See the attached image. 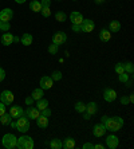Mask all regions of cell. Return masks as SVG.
<instances>
[{
    "label": "cell",
    "instance_id": "44dd1931",
    "mask_svg": "<svg viewBox=\"0 0 134 149\" xmlns=\"http://www.w3.org/2000/svg\"><path fill=\"white\" fill-rule=\"evenodd\" d=\"M121 30V23L118 20H111L109 24V31L110 32H118Z\"/></svg>",
    "mask_w": 134,
    "mask_h": 149
},
{
    "label": "cell",
    "instance_id": "816d5d0a",
    "mask_svg": "<svg viewBox=\"0 0 134 149\" xmlns=\"http://www.w3.org/2000/svg\"><path fill=\"white\" fill-rule=\"evenodd\" d=\"M94 1H95V3H98V4H101V3H103L105 0H94Z\"/></svg>",
    "mask_w": 134,
    "mask_h": 149
},
{
    "label": "cell",
    "instance_id": "8d00e7d4",
    "mask_svg": "<svg viewBox=\"0 0 134 149\" xmlns=\"http://www.w3.org/2000/svg\"><path fill=\"white\" fill-rule=\"evenodd\" d=\"M40 114L46 116V117H50V116H51V109H48V108L43 109V110H40Z\"/></svg>",
    "mask_w": 134,
    "mask_h": 149
},
{
    "label": "cell",
    "instance_id": "9c48e42d",
    "mask_svg": "<svg viewBox=\"0 0 134 149\" xmlns=\"http://www.w3.org/2000/svg\"><path fill=\"white\" fill-rule=\"evenodd\" d=\"M14 16V11L11 8H4L0 11V22H10Z\"/></svg>",
    "mask_w": 134,
    "mask_h": 149
},
{
    "label": "cell",
    "instance_id": "ab89813d",
    "mask_svg": "<svg viewBox=\"0 0 134 149\" xmlns=\"http://www.w3.org/2000/svg\"><path fill=\"white\" fill-rule=\"evenodd\" d=\"M6 111H7V108H6V105H4L3 102H0V116H3Z\"/></svg>",
    "mask_w": 134,
    "mask_h": 149
},
{
    "label": "cell",
    "instance_id": "d590c367",
    "mask_svg": "<svg viewBox=\"0 0 134 149\" xmlns=\"http://www.w3.org/2000/svg\"><path fill=\"white\" fill-rule=\"evenodd\" d=\"M118 79H119V82H122V83H127L129 82V75H127V73H122V74H119Z\"/></svg>",
    "mask_w": 134,
    "mask_h": 149
},
{
    "label": "cell",
    "instance_id": "7a4b0ae2",
    "mask_svg": "<svg viewBox=\"0 0 134 149\" xmlns=\"http://www.w3.org/2000/svg\"><path fill=\"white\" fill-rule=\"evenodd\" d=\"M16 142H17L16 136L12 134V133H7V134H4L3 139H1V144H3V146L6 149L16 148Z\"/></svg>",
    "mask_w": 134,
    "mask_h": 149
},
{
    "label": "cell",
    "instance_id": "7c38bea8",
    "mask_svg": "<svg viewBox=\"0 0 134 149\" xmlns=\"http://www.w3.org/2000/svg\"><path fill=\"white\" fill-rule=\"evenodd\" d=\"M8 113L11 114V117L16 120V118H19L20 116L24 114V110L20 108V106H19V105H15V106H11V108H10V111H8Z\"/></svg>",
    "mask_w": 134,
    "mask_h": 149
},
{
    "label": "cell",
    "instance_id": "f1b7e54d",
    "mask_svg": "<svg viewBox=\"0 0 134 149\" xmlns=\"http://www.w3.org/2000/svg\"><path fill=\"white\" fill-rule=\"evenodd\" d=\"M75 110L78 111V113H85V111H86V105L83 104V102H76Z\"/></svg>",
    "mask_w": 134,
    "mask_h": 149
},
{
    "label": "cell",
    "instance_id": "bcb514c9",
    "mask_svg": "<svg viewBox=\"0 0 134 149\" xmlns=\"http://www.w3.org/2000/svg\"><path fill=\"white\" fill-rule=\"evenodd\" d=\"M105 146L102 145V144H97V145H94V149H103Z\"/></svg>",
    "mask_w": 134,
    "mask_h": 149
},
{
    "label": "cell",
    "instance_id": "b9f144b4",
    "mask_svg": "<svg viewBox=\"0 0 134 149\" xmlns=\"http://www.w3.org/2000/svg\"><path fill=\"white\" fill-rule=\"evenodd\" d=\"M34 98H32V97H27V98H26V104H27L28 105V106H31V105L32 104H34Z\"/></svg>",
    "mask_w": 134,
    "mask_h": 149
},
{
    "label": "cell",
    "instance_id": "3957f363",
    "mask_svg": "<svg viewBox=\"0 0 134 149\" xmlns=\"http://www.w3.org/2000/svg\"><path fill=\"white\" fill-rule=\"evenodd\" d=\"M16 148L19 149H32L34 148V140L30 136H22L17 139Z\"/></svg>",
    "mask_w": 134,
    "mask_h": 149
},
{
    "label": "cell",
    "instance_id": "7bdbcfd3",
    "mask_svg": "<svg viewBox=\"0 0 134 149\" xmlns=\"http://www.w3.org/2000/svg\"><path fill=\"white\" fill-rule=\"evenodd\" d=\"M82 148L83 149H94V145L93 144H90V142H86V144H83Z\"/></svg>",
    "mask_w": 134,
    "mask_h": 149
},
{
    "label": "cell",
    "instance_id": "83f0119b",
    "mask_svg": "<svg viewBox=\"0 0 134 149\" xmlns=\"http://www.w3.org/2000/svg\"><path fill=\"white\" fill-rule=\"evenodd\" d=\"M124 69H125V73L127 74H133L134 73V66L131 62H126L124 63Z\"/></svg>",
    "mask_w": 134,
    "mask_h": 149
},
{
    "label": "cell",
    "instance_id": "d6986e66",
    "mask_svg": "<svg viewBox=\"0 0 134 149\" xmlns=\"http://www.w3.org/2000/svg\"><path fill=\"white\" fill-rule=\"evenodd\" d=\"M62 148H65V149L75 148V140L72 139V137H67V139H65L63 142H62Z\"/></svg>",
    "mask_w": 134,
    "mask_h": 149
},
{
    "label": "cell",
    "instance_id": "4fadbf2b",
    "mask_svg": "<svg viewBox=\"0 0 134 149\" xmlns=\"http://www.w3.org/2000/svg\"><path fill=\"white\" fill-rule=\"evenodd\" d=\"M118 144H119V139H118L117 136L110 134V136H109V137L106 139V145H107V148L115 149V148L118 146Z\"/></svg>",
    "mask_w": 134,
    "mask_h": 149
},
{
    "label": "cell",
    "instance_id": "836d02e7",
    "mask_svg": "<svg viewBox=\"0 0 134 149\" xmlns=\"http://www.w3.org/2000/svg\"><path fill=\"white\" fill-rule=\"evenodd\" d=\"M51 79L52 81H60V79H62V73H60V71H58V70H56V71H54V73L51 74Z\"/></svg>",
    "mask_w": 134,
    "mask_h": 149
},
{
    "label": "cell",
    "instance_id": "2e32d148",
    "mask_svg": "<svg viewBox=\"0 0 134 149\" xmlns=\"http://www.w3.org/2000/svg\"><path fill=\"white\" fill-rule=\"evenodd\" d=\"M70 19H71L72 24H81L83 22V16L81 12H78V11H74V12H71V15H70Z\"/></svg>",
    "mask_w": 134,
    "mask_h": 149
},
{
    "label": "cell",
    "instance_id": "7dc6e473",
    "mask_svg": "<svg viewBox=\"0 0 134 149\" xmlns=\"http://www.w3.org/2000/svg\"><path fill=\"white\" fill-rule=\"evenodd\" d=\"M85 120H90V118H91V114H89V113H86V111H85Z\"/></svg>",
    "mask_w": 134,
    "mask_h": 149
},
{
    "label": "cell",
    "instance_id": "277c9868",
    "mask_svg": "<svg viewBox=\"0 0 134 149\" xmlns=\"http://www.w3.org/2000/svg\"><path fill=\"white\" fill-rule=\"evenodd\" d=\"M30 129V120L26 116H20L19 118H16V130L22 133H26Z\"/></svg>",
    "mask_w": 134,
    "mask_h": 149
},
{
    "label": "cell",
    "instance_id": "ffe728a7",
    "mask_svg": "<svg viewBox=\"0 0 134 149\" xmlns=\"http://www.w3.org/2000/svg\"><path fill=\"white\" fill-rule=\"evenodd\" d=\"M97 111H98V105L95 104V102H89V104L86 105V113H89V114H95Z\"/></svg>",
    "mask_w": 134,
    "mask_h": 149
},
{
    "label": "cell",
    "instance_id": "f907efd6",
    "mask_svg": "<svg viewBox=\"0 0 134 149\" xmlns=\"http://www.w3.org/2000/svg\"><path fill=\"white\" fill-rule=\"evenodd\" d=\"M15 1H16L17 4H23L24 1H26V0H15Z\"/></svg>",
    "mask_w": 134,
    "mask_h": 149
},
{
    "label": "cell",
    "instance_id": "1f68e13d",
    "mask_svg": "<svg viewBox=\"0 0 134 149\" xmlns=\"http://www.w3.org/2000/svg\"><path fill=\"white\" fill-rule=\"evenodd\" d=\"M58 47H59V46H56V45H54V43H51V45L48 46V52H50L51 55H55L56 52H58Z\"/></svg>",
    "mask_w": 134,
    "mask_h": 149
},
{
    "label": "cell",
    "instance_id": "681fc988",
    "mask_svg": "<svg viewBox=\"0 0 134 149\" xmlns=\"http://www.w3.org/2000/svg\"><path fill=\"white\" fill-rule=\"evenodd\" d=\"M11 126H12V128H14V129H16V122H12V121H11Z\"/></svg>",
    "mask_w": 134,
    "mask_h": 149
},
{
    "label": "cell",
    "instance_id": "c3c4849f",
    "mask_svg": "<svg viewBox=\"0 0 134 149\" xmlns=\"http://www.w3.org/2000/svg\"><path fill=\"white\" fill-rule=\"evenodd\" d=\"M129 102H134V94H130V95H129Z\"/></svg>",
    "mask_w": 134,
    "mask_h": 149
},
{
    "label": "cell",
    "instance_id": "ba28073f",
    "mask_svg": "<svg viewBox=\"0 0 134 149\" xmlns=\"http://www.w3.org/2000/svg\"><path fill=\"white\" fill-rule=\"evenodd\" d=\"M81 28H82V32H91L95 28V24L91 19H83V22L81 23Z\"/></svg>",
    "mask_w": 134,
    "mask_h": 149
},
{
    "label": "cell",
    "instance_id": "e575fe53",
    "mask_svg": "<svg viewBox=\"0 0 134 149\" xmlns=\"http://www.w3.org/2000/svg\"><path fill=\"white\" fill-rule=\"evenodd\" d=\"M40 14L43 15L44 17H48L50 15H51V10H50V7H42Z\"/></svg>",
    "mask_w": 134,
    "mask_h": 149
},
{
    "label": "cell",
    "instance_id": "11a10c76",
    "mask_svg": "<svg viewBox=\"0 0 134 149\" xmlns=\"http://www.w3.org/2000/svg\"><path fill=\"white\" fill-rule=\"evenodd\" d=\"M74 1H75V0H74Z\"/></svg>",
    "mask_w": 134,
    "mask_h": 149
},
{
    "label": "cell",
    "instance_id": "74e56055",
    "mask_svg": "<svg viewBox=\"0 0 134 149\" xmlns=\"http://www.w3.org/2000/svg\"><path fill=\"white\" fill-rule=\"evenodd\" d=\"M71 28H72V31H74V32H81V31H82V28H81V24H72Z\"/></svg>",
    "mask_w": 134,
    "mask_h": 149
},
{
    "label": "cell",
    "instance_id": "cb8c5ba5",
    "mask_svg": "<svg viewBox=\"0 0 134 149\" xmlns=\"http://www.w3.org/2000/svg\"><path fill=\"white\" fill-rule=\"evenodd\" d=\"M30 8H31V11H34V12H40V10H42L40 1H39V0H32L31 3H30Z\"/></svg>",
    "mask_w": 134,
    "mask_h": 149
},
{
    "label": "cell",
    "instance_id": "db71d44e",
    "mask_svg": "<svg viewBox=\"0 0 134 149\" xmlns=\"http://www.w3.org/2000/svg\"><path fill=\"white\" fill-rule=\"evenodd\" d=\"M56 1H60V0H56Z\"/></svg>",
    "mask_w": 134,
    "mask_h": 149
},
{
    "label": "cell",
    "instance_id": "f6af8a7d",
    "mask_svg": "<svg viewBox=\"0 0 134 149\" xmlns=\"http://www.w3.org/2000/svg\"><path fill=\"white\" fill-rule=\"evenodd\" d=\"M107 118H109V117H107V116H103V117L101 118V124H103V125H105V122H106V120H107Z\"/></svg>",
    "mask_w": 134,
    "mask_h": 149
},
{
    "label": "cell",
    "instance_id": "ee69618b",
    "mask_svg": "<svg viewBox=\"0 0 134 149\" xmlns=\"http://www.w3.org/2000/svg\"><path fill=\"white\" fill-rule=\"evenodd\" d=\"M121 104H122V105L130 104V102H129V97H122V98H121Z\"/></svg>",
    "mask_w": 134,
    "mask_h": 149
},
{
    "label": "cell",
    "instance_id": "e0dca14e",
    "mask_svg": "<svg viewBox=\"0 0 134 149\" xmlns=\"http://www.w3.org/2000/svg\"><path fill=\"white\" fill-rule=\"evenodd\" d=\"M36 125H38V128H40V129H46L48 126V117L40 114L36 118Z\"/></svg>",
    "mask_w": 134,
    "mask_h": 149
},
{
    "label": "cell",
    "instance_id": "484cf974",
    "mask_svg": "<svg viewBox=\"0 0 134 149\" xmlns=\"http://www.w3.org/2000/svg\"><path fill=\"white\" fill-rule=\"evenodd\" d=\"M36 108H38L39 110H43V109L48 108V101L44 100V98H40V100H38V102H36Z\"/></svg>",
    "mask_w": 134,
    "mask_h": 149
},
{
    "label": "cell",
    "instance_id": "4316f807",
    "mask_svg": "<svg viewBox=\"0 0 134 149\" xmlns=\"http://www.w3.org/2000/svg\"><path fill=\"white\" fill-rule=\"evenodd\" d=\"M50 146H51V149H62V141L58 139H52L50 142Z\"/></svg>",
    "mask_w": 134,
    "mask_h": 149
},
{
    "label": "cell",
    "instance_id": "9a60e30c",
    "mask_svg": "<svg viewBox=\"0 0 134 149\" xmlns=\"http://www.w3.org/2000/svg\"><path fill=\"white\" fill-rule=\"evenodd\" d=\"M105 132H106V128H105V125H103V124H97V125H94V128H93V134L95 136V137H102V136L105 134Z\"/></svg>",
    "mask_w": 134,
    "mask_h": 149
},
{
    "label": "cell",
    "instance_id": "5bb4252c",
    "mask_svg": "<svg viewBox=\"0 0 134 149\" xmlns=\"http://www.w3.org/2000/svg\"><path fill=\"white\" fill-rule=\"evenodd\" d=\"M0 42H1V45L3 46H10L14 43V35L11 34V32H4L1 35V38H0Z\"/></svg>",
    "mask_w": 134,
    "mask_h": 149
},
{
    "label": "cell",
    "instance_id": "60d3db41",
    "mask_svg": "<svg viewBox=\"0 0 134 149\" xmlns=\"http://www.w3.org/2000/svg\"><path fill=\"white\" fill-rule=\"evenodd\" d=\"M6 78V71H4V69L3 67H0V82Z\"/></svg>",
    "mask_w": 134,
    "mask_h": 149
},
{
    "label": "cell",
    "instance_id": "d4e9b609",
    "mask_svg": "<svg viewBox=\"0 0 134 149\" xmlns=\"http://www.w3.org/2000/svg\"><path fill=\"white\" fill-rule=\"evenodd\" d=\"M31 97L34 98L35 101H38V100H40L42 97H43V89L42 87H39V89H35L34 91H32V94H31Z\"/></svg>",
    "mask_w": 134,
    "mask_h": 149
},
{
    "label": "cell",
    "instance_id": "d6a6232c",
    "mask_svg": "<svg viewBox=\"0 0 134 149\" xmlns=\"http://www.w3.org/2000/svg\"><path fill=\"white\" fill-rule=\"evenodd\" d=\"M114 70H115V73L119 75V74L125 73V69H124V63H117L115 65V67H114Z\"/></svg>",
    "mask_w": 134,
    "mask_h": 149
},
{
    "label": "cell",
    "instance_id": "52a82bcc",
    "mask_svg": "<svg viewBox=\"0 0 134 149\" xmlns=\"http://www.w3.org/2000/svg\"><path fill=\"white\" fill-rule=\"evenodd\" d=\"M24 116L30 120H36V118L40 116V110L38 108H32V106H28L27 110L24 111Z\"/></svg>",
    "mask_w": 134,
    "mask_h": 149
},
{
    "label": "cell",
    "instance_id": "7402d4cb",
    "mask_svg": "<svg viewBox=\"0 0 134 149\" xmlns=\"http://www.w3.org/2000/svg\"><path fill=\"white\" fill-rule=\"evenodd\" d=\"M20 42H22V45H24V46L32 45V35L31 34H23L22 35Z\"/></svg>",
    "mask_w": 134,
    "mask_h": 149
},
{
    "label": "cell",
    "instance_id": "f5cc1de1",
    "mask_svg": "<svg viewBox=\"0 0 134 149\" xmlns=\"http://www.w3.org/2000/svg\"><path fill=\"white\" fill-rule=\"evenodd\" d=\"M15 42H16V43L19 42V38H17V36H14V43H15Z\"/></svg>",
    "mask_w": 134,
    "mask_h": 149
},
{
    "label": "cell",
    "instance_id": "8992f818",
    "mask_svg": "<svg viewBox=\"0 0 134 149\" xmlns=\"http://www.w3.org/2000/svg\"><path fill=\"white\" fill-rule=\"evenodd\" d=\"M66 40H67V36H66V34H65V32H62V31L55 32V34H54V36H52V43H54V45H56V46L63 45Z\"/></svg>",
    "mask_w": 134,
    "mask_h": 149
},
{
    "label": "cell",
    "instance_id": "f546056e",
    "mask_svg": "<svg viewBox=\"0 0 134 149\" xmlns=\"http://www.w3.org/2000/svg\"><path fill=\"white\" fill-rule=\"evenodd\" d=\"M66 14L65 12H62V11H59V12H56L55 14V19H56V22H60V23H63V22L66 20Z\"/></svg>",
    "mask_w": 134,
    "mask_h": 149
},
{
    "label": "cell",
    "instance_id": "8fae6325",
    "mask_svg": "<svg viewBox=\"0 0 134 149\" xmlns=\"http://www.w3.org/2000/svg\"><path fill=\"white\" fill-rule=\"evenodd\" d=\"M52 85H54V81L51 79V77L48 75H43L40 78V87L43 90H47V89H51Z\"/></svg>",
    "mask_w": 134,
    "mask_h": 149
},
{
    "label": "cell",
    "instance_id": "ac0fdd59",
    "mask_svg": "<svg viewBox=\"0 0 134 149\" xmlns=\"http://www.w3.org/2000/svg\"><path fill=\"white\" fill-rule=\"evenodd\" d=\"M99 39H101V42H103V43L109 42V40L111 39V32L109 31V30H106V28L101 30V32H99Z\"/></svg>",
    "mask_w": 134,
    "mask_h": 149
},
{
    "label": "cell",
    "instance_id": "30bf717a",
    "mask_svg": "<svg viewBox=\"0 0 134 149\" xmlns=\"http://www.w3.org/2000/svg\"><path fill=\"white\" fill-rule=\"evenodd\" d=\"M103 98H105V101H106V102H113V101H115V98H117V93H115V90H114V89L107 87V89H105Z\"/></svg>",
    "mask_w": 134,
    "mask_h": 149
},
{
    "label": "cell",
    "instance_id": "f35d334b",
    "mask_svg": "<svg viewBox=\"0 0 134 149\" xmlns=\"http://www.w3.org/2000/svg\"><path fill=\"white\" fill-rule=\"evenodd\" d=\"M50 4H51V0H40L42 7H50Z\"/></svg>",
    "mask_w": 134,
    "mask_h": 149
},
{
    "label": "cell",
    "instance_id": "6da1fadb",
    "mask_svg": "<svg viewBox=\"0 0 134 149\" xmlns=\"http://www.w3.org/2000/svg\"><path fill=\"white\" fill-rule=\"evenodd\" d=\"M122 126H124V120L121 117H109L105 122L106 130H110V132H118Z\"/></svg>",
    "mask_w": 134,
    "mask_h": 149
},
{
    "label": "cell",
    "instance_id": "603a6c76",
    "mask_svg": "<svg viewBox=\"0 0 134 149\" xmlns=\"http://www.w3.org/2000/svg\"><path fill=\"white\" fill-rule=\"evenodd\" d=\"M12 120H14V118L11 117V114L10 113H7V111H6L3 116H0V122H1L3 125H10Z\"/></svg>",
    "mask_w": 134,
    "mask_h": 149
},
{
    "label": "cell",
    "instance_id": "5b68a950",
    "mask_svg": "<svg viewBox=\"0 0 134 149\" xmlns=\"http://www.w3.org/2000/svg\"><path fill=\"white\" fill-rule=\"evenodd\" d=\"M15 97H14V93L10 90H4L3 93L0 94V102H3L6 106H8V105H11L12 102H14Z\"/></svg>",
    "mask_w": 134,
    "mask_h": 149
},
{
    "label": "cell",
    "instance_id": "4dcf8cb0",
    "mask_svg": "<svg viewBox=\"0 0 134 149\" xmlns=\"http://www.w3.org/2000/svg\"><path fill=\"white\" fill-rule=\"evenodd\" d=\"M11 28V24H10V22H0V30L4 32H7L8 30Z\"/></svg>",
    "mask_w": 134,
    "mask_h": 149
}]
</instances>
